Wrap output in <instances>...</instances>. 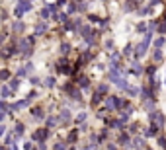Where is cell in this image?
I'll use <instances>...</instances> for the list:
<instances>
[{
    "label": "cell",
    "mask_w": 166,
    "mask_h": 150,
    "mask_svg": "<svg viewBox=\"0 0 166 150\" xmlns=\"http://www.w3.org/2000/svg\"><path fill=\"white\" fill-rule=\"evenodd\" d=\"M31 45H33V37L22 39V41L18 43V51H20L23 57H29V53H31Z\"/></svg>",
    "instance_id": "obj_1"
},
{
    "label": "cell",
    "mask_w": 166,
    "mask_h": 150,
    "mask_svg": "<svg viewBox=\"0 0 166 150\" xmlns=\"http://www.w3.org/2000/svg\"><path fill=\"white\" fill-rule=\"evenodd\" d=\"M151 37H153V33H147L143 37V43H139V47H137V59H141L145 53H147V47H149V43H151Z\"/></svg>",
    "instance_id": "obj_2"
},
{
    "label": "cell",
    "mask_w": 166,
    "mask_h": 150,
    "mask_svg": "<svg viewBox=\"0 0 166 150\" xmlns=\"http://www.w3.org/2000/svg\"><path fill=\"white\" fill-rule=\"evenodd\" d=\"M29 10H31V2L23 0V2H20V4L16 6V16H18V18H22L23 14H25V12H29Z\"/></svg>",
    "instance_id": "obj_3"
},
{
    "label": "cell",
    "mask_w": 166,
    "mask_h": 150,
    "mask_svg": "<svg viewBox=\"0 0 166 150\" xmlns=\"http://www.w3.org/2000/svg\"><path fill=\"white\" fill-rule=\"evenodd\" d=\"M151 121H153V125H156L158 129H162L164 127V115L162 113H151Z\"/></svg>",
    "instance_id": "obj_4"
},
{
    "label": "cell",
    "mask_w": 166,
    "mask_h": 150,
    "mask_svg": "<svg viewBox=\"0 0 166 150\" xmlns=\"http://www.w3.org/2000/svg\"><path fill=\"white\" fill-rule=\"evenodd\" d=\"M55 10H57V4H49L47 8L41 10V18H43V20H49V18L55 14Z\"/></svg>",
    "instance_id": "obj_5"
},
{
    "label": "cell",
    "mask_w": 166,
    "mask_h": 150,
    "mask_svg": "<svg viewBox=\"0 0 166 150\" xmlns=\"http://www.w3.org/2000/svg\"><path fill=\"white\" fill-rule=\"evenodd\" d=\"M47 137H49V131H47V129H39L37 133H33V135H31V139L33 140H39V142H43Z\"/></svg>",
    "instance_id": "obj_6"
},
{
    "label": "cell",
    "mask_w": 166,
    "mask_h": 150,
    "mask_svg": "<svg viewBox=\"0 0 166 150\" xmlns=\"http://www.w3.org/2000/svg\"><path fill=\"white\" fill-rule=\"evenodd\" d=\"M29 101H31V97H25V99H22V101L14 103V105H12V111H16V109H23L25 105H29Z\"/></svg>",
    "instance_id": "obj_7"
},
{
    "label": "cell",
    "mask_w": 166,
    "mask_h": 150,
    "mask_svg": "<svg viewBox=\"0 0 166 150\" xmlns=\"http://www.w3.org/2000/svg\"><path fill=\"white\" fill-rule=\"evenodd\" d=\"M22 135H23V125L22 123H16V127H14V139L16 140L22 139Z\"/></svg>",
    "instance_id": "obj_8"
},
{
    "label": "cell",
    "mask_w": 166,
    "mask_h": 150,
    "mask_svg": "<svg viewBox=\"0 0 166 150\" xmlns=\"http://www.w3.org/2000/svg\"><path fill=\"white\" fill-rule=\"evenodd\" d=\"M141 97L147 99V101H153V92L149 88H141Z\"/></svg>",
    "instance_id": "obj_9"
},
{
    "label": "cell",
    "mask_w": 166,
    "mask_h": 150,
    "mask_svg": "<svg viewBox=\"0 0 166 150\" xmlns=\"http://www.w3.org/2000/svg\"><path fill=\"white\" fill-rule=\"evenodd\" d=\"M23 29H25V25H23L22 21H14V23H12V31L14 33H22Z\"/></svg>",
    "instance_id": "obj_10"
},
{
    "label": "cell",
    "mask_w": 166,
    "mask_h": 150,
    "mask_svg": "<svg viewBox=\"0 0 166 150\" xmlns=\"http://www.w3.org/2000/svg\"><path fill=\"white\" fill-rule=\"evenodd\" d=\"M59 121H61V123H63V125H68V123H70V113H68V111H63V113H61V117H59Z\"/></svg>",
    "instance_id": "obj_11"
},
{
    "label": "cell",
    "mask_w": 166,
    "mask_h": 150,
    "mask_svg": "<svg viewBox=\"0 0 166 150\" xmlns=\"http://www.w3.org/2000/svg\"><path fill=\"white\" fill-rule=\"evenodd\" d=\"M47 31V21H43V23H37L35 25V35H41V33Z\"/></svg>",
    "instance_id": "obj_12"
},
{
    "label": "cell",
    "mask_w": 166,
    "mask_h": 150,
    "mask_svg": "<svg viewBox=\"0 0 166 150\" xmlns=\"http://www.w3.org/2000/svg\"><path fill=\"white\" fill-rule=\"evenodd\" d=\"M156 133H158V127H156V125H153L151 129H147V131H145V135H147V137H156Z\"/></svg>",
    "instance_id": "obj_13"
},
{
    "label": "cell",
    "mask_w": 166,
    "mask_h": 150,
    "mask_svg": "<svg viewBox=\"0 0 166 150\" xmlns=\"http://www.w3.org/2000/svg\"><path fill=\"white\" fill-rule=\"evenodd\" d=\"M123 10H125V12H133V10H135V0H127L125 6H123Z\"/></svg>",
    "instance_id": "obj_14"
},
{
    "label": "cell",
    "mask_w": 166,
    "mask_h": 150,
    "mask_svg": "<svg viewBox=\"0 0 166 150\" xmlns=\"http://www.w3.org/2000/svg\"><path fill=\"white\" fill-rule=\"evenodd\" d=\"M31 115L35 119H43V109H41V107H35V109L31 111Z\"/></svg>",
    "instance_id": "obj_15"
},
{
    "label": "cell",
    "mask_w": 166,
    "mask_h": 150,
    "mask_svg": "<svg viewBox=\"0 0 166 150\" xmlns=\"http://www.w3.org/2000/svg\"><path fill=\"white\" fill-rule=\"evenodd\" d=\"M43 86H47V88H53V86H55V78H53V76H49V78H45Z\"/></svg>",
    "instance_id": "obj_16"
},
{
    "label": "cell",
    "mask_w": 166,
    "mask_h": 150,
    "mask_svg": "<svg viewBox=\"0 0 166 150\" xmlns=\"http://www.w3.org/2000/svg\"><path fill=\"white\" fill-rule=\"evenodd\" d=\"M59 72H63V74H68L70 72V68H68V64H59V68H57Z\"/></svg>",
    "instance_id": "obj_17"
},
{
    "label": "cell",
    "mask_w": 166,
    "mask_h": 150,
    "mask_svg": "<svg viewBox=\"0 0 166 150\" xmlns=\"http://www.w3.org/2000/svg\"><path fill=\"white\" fill-rule=\"evenodd\" d=\"M10 94H12V88H8V86H2V97L6 99V97L10 96Z\"/></svg>",
    "instance_id": "obj_18"
},
{
    "label": "cell",
    "mask_w": 166,
    "mask_h": 150,
    "mask_svg": "<svg viewBox=\"0 0 166 150\" xmlns=\"http://www.w3.org/2000/svg\"><path fill=\"white\" fill-rule=\"evenodd\" d=\"M88 86H90V80L86 76H82V78H80V88H88Z\"/></svg>",
    "instance_id": "obj_19"
},
{
    "label": "cell",
    "mask_w": 166,
    "mask_h": 150,
    "mask_svg": "<svg viewBox=\"0 0 166 150\" xmlns=\"http://www.w3.org/2000/svg\"><path fill=\"white\" fill-rule=\"evenodd\" d=\"M10 88L12 90H18V88H20V78H14V80L10 82Z\"/></svg>",
    "instance_id": "obj_20"
},
{
    "label": "cell",
    "mask_w": 166,
    "mask_h": 150,
    "mask_svg": "<svg viewBox=\"0 0 166 150\" xmlns=\"http://www.w3.org/2000/svg\"><path fill=\"white\" fill-rule=\"evenodd\" d=\"M96 92H98V94H108V84H100Z\"/></svg>",
    "instance_id": "obj_21"
},
{
    "label": "cell",
    "mask_w": 166,
    "mask_h": 150,
    "mask_svg": "<svg viewBox=\"0 0 166 150\" xmlns=\"http://www.w3.org/2000/svg\"><path fill=\"white\" fill-rule=\"evenodd\" d=\"M164 45V37H156V41H155V49H160Z\"/></svg>",
    "instance_id": "obj_22"
},
{
    "label": "cell",
    "mask_w": 166,
    "mask_h": 150,
    "mask_svg": "<svg viewBox=\"0 0 166 150\" xmlns=\"http://www.w3.org/2000/svg\"><path fill=\"white\" fill-rule=\"evenodd\" d=\"M155 61H156V63L162 61V51H160V49H155Z\"/></svg>",
    "instance_id": "obj_23"
},
{
    "label": "cell",
    "mask_w": 166,
    "mask_h": 150,
    "mask_svg": "<svg viewBox=\"0 0 166 150\" xmlns=\"http://www.w3.org/2000/svg\"><path fill=\"white\" fill-rule=\"evenodd\" d=\"M143 72V66L141 64H133V74H141Z\"/></svg>",
    "instance_id": "obj_24"
},
{
    "label": "cell",
    "mask_w": 166,
    "mask_h": 150,
    "mask_svg": "<svg viewBox=\"0 0 166 150\" xmlns=\"http://www.w3.org/2000/svg\"><path fill=\"white\" fill-rule=\"evenodd\" d=\"M61 51H63V55H68V51H70V45H68V43H63V45H61Z\"/></svg>",
    "instance_id": "obj_25"
},
{
    "label": "cell",
    "mask_w": 166,
    "mask_h": 150,
    "mask_svg": "<svg viewBox=\"0 0 166 150\" xmlns=\"http://www.w3.org/2000/svg\"><path fill=\"white\" fill-rule=\"evenodd\" d=\"M100 96H102V94H98V92L92 96V105H98V103H100Z\"/></svg>",
    "instance_id": "obj_26"
},
{
    "label": "cell",
    "mask_w": 166,
    "mask_h": 150,
    "mask_svg": "<svg viewBox=\"0 0 166 150\" xmlns=\"http://www.w3.org/2000/svg\"><path fill=\"white\" fill-rule=\"evenodd\" d=\"M57 121H59L57 117H49V119H47V125H49V127H55V125H57Z\"/></svg>",
    "instance_id": "obj_27"
},
{
    "label": "cell",
    "mask_w": 166,
    "mask_h": 150,
    "mask_svg": "<svg viewBox=\"0 0 166 150\" xmlns=\"http://www.w3.org/2000/svg\"><path fill=\"white\" fill-rule=\"evenodd\" d=\"M151 12H153V8L147 6V8H143V10H139V14H141V16H147V14H151Z\"/></svg>",
    "instance_id": "obj_28"
},
{
    "label": "cell",
    "mask_w": 166,
    "mask_h": 150,
    "mask_svg": "<svg viewBox=\"0 0 166 150\" xmlns=\"http://www.w3.org/2000/svg\"><path fill=\"white\" fill-rule=\"evenodd\" d=\"M125 92H127L129 96H137V92H139V90H137V88H131V86H129V88H127Z\"/></svg>",
    "instance_id": "obj_29"
},
{
    "label": "cell",
    "mask_w": 166,
    "mask_h": 150,
    "mask_svg": "<svg viewBox=\"0 0 166 150\" xmlns=\"http://www.w3.org/2000/svg\"><path fill=\"white\" fill-rule=\"evenodd\" d=\"M76 137H78V133H76V131H72V133L68 135V142H74V140H76Z\"/></svg>",
    "instance_id": "obj_30"
},
{
    "label": "cell",
    "mask_w": 166,
    "mask_h": 150,
    "mask_svg": "<svg viewBox=\"0 0 166 150\" xmlns=\"http://www.w3.org/2000/svg\"><path fill=\"white\" fill-rule=\"evenodd\" d=\"M55 150H66V144H65V142H57Z\"/></svg>",
    "instance_id": "obj_31"
},
{
    "label": "cell",
    "mask_w": 166,
    "mask_h": 150,
    "mask_svg": "<svg viewBox=\"0 0 166 150\" xmlns=\"http://www.w3.org/2000/svg\"><path fill=\"white\" fill-rule=\"evenodd\" d=\"M23 70H25V72L29 74V72H31V70H33V64H31V63H27V64H25V66H23Z\"/></svg>",
    "instance_id": "obj_32"
},
{
    "label": "cell",
    "mask_w": 166,
    "mask_h": 150,
    "mask_svg": "<svg viewBox=\"0 0 166 150\" xmlns=\"http://www.w3.org/2000/svg\"><path fill=\"white\" fill-rule=\"evenodd\" d=\"M131 51H133V47H131V45H127V47H125V51H123V55L127 57V55H131Z\"/></svg>",
    "instance_id": "obj_33"
},
{
    "label": "cell",
    "mask_w": 166,
    "mask_h": 150,
    "mask_svg": "<svg viewBox=\"0 0 166 150\" xmlns=\"http://www.w3.org/2000/svg\"><path fill=\"white\" fill-rule=\"evenodd\" d=\"M76 121H78V123H84V121H86V115H84V113H80V115L76 117Z\"/></svg>",
    "instance_id": "obj_34"
},
{
    "label": "cell",
    "mask_w": 166,
    "mask_h": 150,
    "mask_svg": "<svg viewBox=\"0 0 166 150\" xmlns=\"http://www.w3.org/2000/svg\"><path fill=\"white\" fill-rule=\"evenodd\" d=\"M76 10H78V4H70V6H68V12H70V14L76 12Z\"/></svg>",
    "instance_id": "obj_35"
},
{
    "label": "cell",
    "mask_w": 166,
    "mask_h": 150,
    "mask_svg": "<svg viewBox=\"0 0 166 150\" xmlns=\"http://www.w3.org/2000/svg\"><path fill=\"white\" fill-rule=\"evenodd\" d=\"M158 29H160V33L166 31V21H162V23H160V27H158Z\"/></svg>",
    "instance_id": "obj_36"
},
{
    "label": "cell",
    "mask_w": 166,
    "mask_h": 150,
    "mask_svg": "<svg viewBox=\"0 0 166 150\" xmlns=\"http://www.w3.org/2000/svg\"><path fill=\"white\" fill-rule=\"evenodd\" d=\"M59 21H63V23H66V14H61V16H59Z\"/></svg>",
    "instance_id": "obj_37"
},
{
    "label": "cell",
    "mask_w": 166,
    "mask_h": 150,
    "mask_svg": "<svg viewBox=\"0 0 166 150\" xmlns=\"http://www.w3.org/2000/svg\"><path fill=\"white\" fill-rule=\"evenodd\" d=\"M158 144H160L162 148H166V139H158Z\"/></svg>",
    "instance_id": "obj_38"
},
{
    "label": "cell",
    "mask_w": 166,
    "mask_h": 150,
    "mask_svg": "<svg viewBox=\"0 0 166 150\" xmlns=\"http://www.w3.org/2000/svg\"><path fill=\"white\" fill-rule=\"evenodd\" d=\"M137 29H139V31H147V25H145V23H139V27H137Z\"/></svg>",
    "instance_id": "obj_39"
},
{
    "label": "cell",
    "mask_w": 166,
    "mask_h": 150,
    "mask_svg": "<svg viewBox=\"0 0 166 150\" xmlns=\"http://www.w3.org/2000/svg\"><path fill=\"white\" fill-rule=\"evenodd\" d=\"M8 76H10V74H8V70H4V72H2V74H0V78H2V80H6V78H8Z\"/></svg>",
    "instance_id": "obj_40"
},
{
    "label": "cell",
    "mask_w": 166,
    "mask_h": 150,
    "mask_svg": "<svg viewBox=\"0 0 166 150\" xmlns=\"http://www.w3.org/2000/svg\"><path fill=\"white\" fill-rule=\"evenodd\" d=\"M23 148H25V150H33V146H31V142H25V144H23Z\"/></svg>",
    "instance_id": "obj_41"
},
{
    "label": "cell",
    "mask_w": 166,
    "mask_h": 150,
    "mask_svg": "<svg viewBox=\"0 0 166 150\" xmlns=\"http://www.w3.org/2000/svg\"><path fill=\"white\" fill-rule=\"evenodd\" d=\"M78 10L84 12V10H86V4H84V2H80V4H78Z\"/></svg>",
    "instance_id": "obj_42"
},
{
    "label": "cell",
    "mask_w": 166,
    "mask_h": 150,
    "mask_svg": "<svg viewBox=\"0 0 166 150\" xmlns=\"http://www.w3.org/2000/svg\"><path fill=\"white\" fill-rule=\"evenodd\" d=\"M155 70H156L155 66H149V74H151V76H155Z\"/></svg>",
    "instance_id": "obj_43"
},
{
    "label": "cell",
    "mask_w": 166,
    "mask_h": 150,
    "mask_svg": "<svg viewBox=\"0 0 166 150\" xmlns=\"http://www.w3.org/2000/svg\"><path fill=\"white\" fill-rule=\"evenodd\" d=\"M25 74H27V72H25L23 68H20V70H18V76H25Z\"/></svg>",
    "instance_id": "obj_44"
},
{
    "label": "cell",
    "mask_w": 166,
    "mask_h": 150,
    "mask_svg": "<svg viewBox=\"0 0 166 150\" xmlns=\"http://www.w3.org/2000/svg\"><path fill=\"white\" fill-rule=\"evenodd\" d=\"M65 2H66V0H59V2H57V8H61V6H65Z\"/></svg>",
    "instance_id": "obj_45"
},
{
    "label": "cell",
    "mask_w": 166,
    "mask_h": 150,
    "mask_svg": "<svg viewBox=\"0 0 166 150\" xmlns=\"http://www.w3.org/2000/svg\"><path fill=\"white\" fill-rule=\"evenodd\" d=\"M158 2H160V0H151V4H158Z\"/></svg>",
    "instance_id": "obj_46"
}]
</instances>
